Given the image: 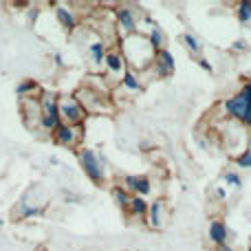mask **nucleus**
<instances>
[{"label":"nucleus","instance_id":"1","mask_svg":"<svg viewBox=\"0 0 251 251\" xmlns=\"http://www.w3.org/2000/svg\"><path fill=\"white\" fill-rule=\"evenodd\" d=\"M126 64H130L132 69H146L148 64L154 62V55L156 53L152 51V47L148 44L146 35L141 33H132L122 42V51Z\"/></svg>","mask_w":251,"mask_h":251},{"label":"nucleus","instance_id":"2","mask_svg":"<svg viewBox=\"0 0 251 251\" xmlns=\"http://www.w3.org/2000/svg\"><path fill=\"white\" fill-rule=\"evenodd\" d=\"M223 113L231 119L251 126V84H245L236 95L223 101Z\"/></svg>","mask_w":251,"mask_h":251},{"label":"nucleus","instance_id":"3","mask_svg":"<svg viewBox=\"0 0 251 251\" xmlns=\"http://www.w3.org/2000/svg\"><path fill=\"white\" fill-rule=\"evenodd\" d=\"M57 100H60V97H55L53 93H42L38 100L40 101V128L49 130V132H53V130L62 124Z\"/></svg>","mask_w":251,"mask_h":251},{"label":"nucleus","instance_id":"4","mask_svg":"<svg viewBox=\"0 0 251 251\" xmlns=\"http://www.w3.org/2000/svg\"><path fill=\"white\" fill-rule=\"evenodd\" d=\"M75 100L82 104V108L86 110V115L91 113H108L110 110V104L101 93H97L95 88L91 86H84V88H77L75 91Z\"/></svg>","mask_w":251,"mask_h":251},{"label":"nucleus","instance_id":"5","mask_svg":"<svg viewBox=\"0 0 251 251\" xmlns=\"http://www.w3.org/2000/svg\"><path fill=\"white\" fill-rule=\"evenodd\" d=\"M77 159H79V165H82L84 174H86L95 185H104L106 183V170H104V165H101V161L97 159L95 152L88 150V148H84V150L77 152Z\"/></svg>","mask_w":251,"mask_h":251},{"label":"nucleus","instance_id":"6","mask_svg":"<svg viewBox=\"0 0 251 251\" xmlns=\"http://www.w3.org/2000/svg\"><path fill=\"white\" fill-rule=\"evenodd\" d=\"M57 108H60V119L62 124H69V126H84L86 122V110L82 108L75 97H60L57 100Z\"/></svg>","mask_w":251,"mask_h":251},{"label":"nucleus","instance_id":"7","mask_svg":"<svg viewBox=\"0 0 251 251\" xmlns=\"http://www.w3.org/2000/svg\"><path fill=\"white\" fill-rule=\"evenodd\" d=\"M84 137V126H69V124H60L55 130H53V141L57 146L71 148L77 141H82Z\"/></svg>","mask_w":251,"mask_h":251},{"label":"nucleus","instance_id":"8","mask_svg":"<svg viewBox=\"0 0 251 251\" xmlns=\"http://www.w3.org/2000/svg\"><path fill=\"white\" fill-rule=\"evenodd\" d=\"M124 187L132 196H146V194H150V190H152L150 178L137 176V174H128V176H124Z\"/></svg>","mask_w":251,"mask_h":251},{"label":"nucleus","instance_id":"9","mask_svg":"<svg viewBox=\"0 0 251 251\" xmlns=\"http://www.w3.org/2000/svg\"><path fill=\"white\" fill-rule=\"evenodd\" d=\"M152 66L156 69V75H159V77H170V75L174 73V57H172V53H170L168 49L159 51L154 55Z\"/></svg>","mask_w":251,"mask_h":251},{"label":"nucleus","instance_id":"10","mask_svg":"<svg viewBox=\"0 0 251 251\" xmlns=\"http://www.w3.org/2000/svg\"><path fill=\"white\" fill-rule=\"evenodd\" d=\"M115 18H117L119 26H122L128 35L137 33V16H134V11L130 7H117L115 9Z\"/></svg>","mask_w":251,"mask_h":251},{"label":"nucleus","instance_id":"11","mask_svg":"<svg viewBox=\"0 0 251 251\" xmlns=\"http://www.w3.org/2000/svg\"><path fill=\"white\" fill-rule=\"evenodd\" d=\"M104 66H106V73L110 77H117V75L126 73V60L119 51H110L106 53V60H104Z\"/></svg>","mask_w":251,"mask_h":251},{"label":"nucleus","instance_id":"12","mask_svg":"<svg viewBox=\"0 0 251 251\" xmlns=\"http://www.w3.org/2000/svg\"><path fill=\"white\" fill-rule=\"evenodd\" d=\"M163 214H165V203L163 201H154V203H150V207H148V225L152 227V229H161L163 227Z\"/></svg>","mask_w":251,"mask_h":251},{"label":"nucleus","instance_id":"13","mask_svg":"<svg viewBox=\"0 0 251 251\" xmlns=\"http://www.w3.org/2000/svg\"><path fill=\"white\" fill-rule=\"evenodd\" d=\"M227 236H229V231H227V225L221 221V218L209 223V240H212L216 247H221V245L227 243Z\"/></svg>","mask_w":251,"mask_h":251},{"label":"nucleus","instance_id":"14","mask_svg":"<svg viewBox=\"0 0 251 251\" xmlns=\"http://www.w3.org/2000/svg\"><path fill=\"white\" fill-rule=\"evenodd\" d=\"M88 55H91V62L100 69L104 66V60H106V42L104 40H95V42L88 44Z\"/></svg>","mask_w":251,"mask_h":251},{"label":"nucleus","instance_id":"15","mask_svg":"<svg viewBox=\"0 0 251 251\" xmlns=\"http://www.w3.org/2000/svg\"><path fill=\"white\" fill-rule=\"evenodd\" d=\"M55 18H57V22L62 25V29H66V31H73L75 26H77V18H75V13L71 11L69 7H57L55 9Z\"/></svg>","mask_w":251,"mask_h":251},{"label":"nucleus","instance_id":"16","mask_svg":"<svg viewBox=\"0 0 251 251\" xmlns=\"http://www.w3.org/2000/svg\"><path fill=\"white\" fill-rule=\"evenodd\" d=\"M146 40H148V44L152 47V51H154V53H159V51H163V49H165V33L156 25L148 31Z\"/></svg>","mask_w":251,"mask_h":251},{"label":"nucleus","instance_id":"17","mask_svg":"<svg viewBox=\"0 0 251 251\" xmlns=\"http://www.w3.org/2000/svg\"><path fill=\"white\" fill-rule=\"evenodd\" d=\"M148 207H150V203H146L143 196H132L130 205H128V212H130V216H134V218H146Z\"/></svg>","mask_w":251,"mask_h":251},{"label":"nucleus","instance_id":"18","mask_svg":"<svg viewBox=\"0 0 251 251\" xmlns=\"http://www.w3.org/2000/svg\"><path fill=\"white\" fill-rule=\"evenodd\" d=\"M110 194H113V201H115V205H117L119 209H128L132 194H130L124 185H113L110 187Z\"/></svg>","mask_w":251,"mask_h":251},{"label":"nucleus","instance_id":"19","mask_svg":"<svg viewBox=\"0 0 251 251\" xmlns=\"http://www.w3.org/2000/svg\"><path fill=\"white\" fill-rule=\"evenodd\" d=\"M122 88H126L128 93H139L141 91V82H139V75L132 69H126V73L122 75Z\"/></svg>","mask_w":251,"mask_h":251},{"label":"nucleus","instance_id":"20","mask_svg":"<svg viewBox=\"0 0 251 251\" xmlns=\"http://www.w3.org/2000/svg\"><path fill=\"white\" fill-rule=\"evenodd\" d=\"M40 91V86H38V82H33V79H22L20 84L16 86V95L18 97H33L35 93Z\"/></svg>","mask_w":251,"mask_h":251},{"label":"nucleus","instance_id":"21","mask_svg":"<svg viewBox=\"0 0 251 251\" xmlns=\"http://www.w3.org/2000/svg\"><path fill=\"white\" fill-rule=\"evenodd\" d=\"M18 218H33V216H40V214L44 212V209H47V205H40V207H33V205H18Z\"/></svg>","mask_w":251,"mask_h":251},{"label":"nucleus","instance_id":"22","mask_svg":"<svg viewBox=\"0 0 251 251\" xmlns=\"http://www.w3.org/2000/svg\"><path fill=\"white\" fill-rule=\"evenodd\" d=\"M181 42L185 44L187 51H190L192 55H199L201 49H203V47H201V42H199V38H196V35H192V33H183L181 35Z\"/></svg>","mask_w":251,"mask_h":251},{"label":"nucleus","instance_id":"23","mask_svg":"<svg viewBox=\"0 0 251 251\" xmlns=\"http://www.w3.org/2000/svg\"><path fill=\"white\" fill-rule=\"evenodd\" d=\"M236 16H238L240 22H249L251 20V0H243L236 7Z\"/></svg>","mask_w":251,"mask_h":251},{"label":"nucleus","instance_id":"24","mask_svg":"<svg viewBox=\"0 0 251 251\" xmlns=\"http://www.w3.org/2000/svg\"><path fill=\"white\" fill-rule=\"evenodd\" d=\"M223 178H225V183L234 185L236 190H240V187H243V178H240L236 172H225V176H223Z\"/></svg>","mask_w":251,"mask_h":251},{"label":"nucleus","instance_id":"25","mask_svg":"<svg viewBox=\"0 0 251 251\" xmlns=\"http://www.w3.org/2000/svg\"><path fill=\"white\" fill-rule=\"evenodd\" d=\"M238 168H251V150H245L240 156H236Z\"/></svg>","mask_w":251,"mask_h":251},{"label":"nucleus","instance_id":"26","mask_svg":"<svg viewBox=\"0 0 251 251\" xmlns=\"http://www.w3.org/2000/svg\"><path fill=\"white\" fill-rule=\"evenodd\" d=\"M196 62H199V66L201 69H205L207 73H214V69H212V64H209L207 57H196Z\"/></svg>","mask_w":251,"mask_h":251},{"label":"nucleus","instance_id":"27","mask_svg":"<svg viewBox=\"0 0 251 251\" xmlns=\"http://www.w3.org/2000/svg\"><path fill=\"white\" fill-rule=\"evenodd\" d=\"M231 49H234V51H243V49H245V40H236V42L231 44Z\"/></svg>","mask_w":251,"mask_h":251},{"label":"nucleus","instance_id":"28","mask_svg":"<svg viewBox=\"0 0 251 251\" xmlns=\"http://www.w3.org/2000/svg\"><path fill=\"white\" fill-rule=\"evenodd\" d=\"M216 196H218V199H225V196H227V192L223 190V187H216Z\"/></svg>","mask_w":251,"mask_h":251},{"label":"nucleus","instance_id":"29","mask_svg":"<svg viewBox=\"0 0 251 251\" xmlns=\"http://www.w3.org/2000/svg\"><path fill=\"white\" fill-rule=\"evenodd\" d=\"M218 251H236V249H234V247H229V245L225 243V245H221V247H218Z\"/></svg>","mask_w":251,"mask_h":251},{"label":"nucleus","instance_id":"30","mask_svg":"<svg viewBox=\"0 0 251 251\" xmlns=\"http://www.w3.org/2000/svg\"><path fill=\"white\" fill-rule=\"evenodd\" d=\"M40 251H49V249H40Z\"/></svg>","mask_w":251,"mask_h":251},{"label":"nucleus","instance_id":"31","mask_svg":"<svg viewBox=\"0 0 251 251\" xmlns=\"http://www.w3.org/2000/svg\"><path fill=\"white\" fill-rule=\"evenodd\" d=\"M249 251H251V249H249Z\"/></svg>","mask_w":251,"mask_h":251}]
</instances>
